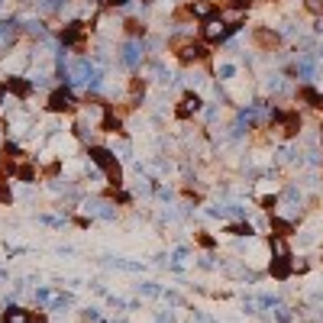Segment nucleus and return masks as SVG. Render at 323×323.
I'll use <instances>...</instances> for the list:
<instances>
[{
  "label": "nucleus",
  "mask_w": 323,
  "mask_h": 323,
  "mask_svg": "<svg viewBox=\"0 0 323 323\" xmlns=\"http://www.w3.org/2000/svg\"><path fill=\"white\" fill-rule=\"evenodd\" d=\"M174 46H178L181 62H200V58L207 55V49H204V46H197V42H185V39H178Z\"/></svg>",
  "instance_id": "1"
},
{
  "label": "nucleus",
  "mask_w": 323,
  "mask_h": 323,
  "mask_svg": "<svg viewBox=\"0 0 323 323\" xmlns=\"http://www.w3.org/2000/svg\"><path fill=\"white\" fill-rule=\"evenodd\" d=\"M226 29H230V26H226L223 20H207V26H204V36L210 39V42H217V39H223V36H226Z\"/></svg>",
  "instance_id": "2"
},
{
  "label": "nucleus",
  "mask_w": 323,
  "mask_h": 323,
  "mask_svg": "<svg viewBox=\"0 0 323 323\" xmlns=\"http://www.w3.org/2000/svg\"><path fill=\"white\" fill-rule=\"evenodd\" d=\"M278 123H281V129L288 136H294L301 129V117H298V113H278Z\"/></svg>",
  "instance_id": "3"
},
{
  "label": "nucleus",
  "mask_w": 323,
  "mask_h": 323,
  "mask_svg": "<svg viewBox=\"0 0 323 323\" xmlns=\"http://www.w3.org/2000/svg\"><path fill=\"white\" fill-rule=\"evenodd\" d=\"M55 113H62V110H71V94L68 91H55L52 94V103H49Z\"/></svg>",
  "instance_id": "4"
},
{
  "label": "nucleus",
  "mask_w": 323,
  "mask_h": 323,
  "mask_svg": "<svg viewBox=\"0 0 323 323\" xmlns=\"http://www.w3.org/2000/svg\"><path fill=\"white\" fill-rule=\"evenodd\" d=\"M197 107H200V97H197V94H188V97L181 100V107H178V117H191Z\"/></svg>",
  "instance_id": "5"
},
{
  "label": "nucleus",
  "mask_w": 323,
  "mask_h": 323,
  "mask_svg": "<svg viewBox=\"0 0 323 323\" xmlns=\"http://www.w3.org/2000/svg\"><path fill=\"white\" fill-rule=\"evenodd\" d=\"M301 97L310 103V107H317V110H323V94L320 91H313V87H304L301 91Z\"/></svg>",
  "instance_id": "6"
},
{
  "label": "nucleus",
  "mask_w": 323,
  "mask_h": 323,
  "mask_svg": "<svg viewBox=\"0 0 323 323\" xmlns=\"http://www.w3.org/2000/svg\"><path fill=\"white\" fill-rule=\"evenodd\" d=\"M256 39H259L262 49H275V46H278V36H275V32H268V29H259Z\"/></svg>",
  "instance_id": "7"
},
{
  "label": "nucleus",
  "mask_w": 323,
  "mask_h": 323,
  "mask_svg": "<svg viewBox=\"0 0 323 323\" xmlns=\"http://www.w3.org/2000/svg\"><path fill=\"white\" fill-rule=\"evenodd\" d=\"M191 10H194L197 16H210V13H213V4H210V0H194V4H191Z\"/></svg>",
  "instance_id": "8"
},
{
  "label": "nucleus",
  "mask_w": 323,
  "mask_h": 323,
  "mask_svg": "<svg viewBox=\"0 0 323 323\" xmlns=\"http://www.w3.org/2000/svg\"><path fill=\"white\" fill-rule=\"evenodd\" d=\"M4 323H29V313H26V310H10L4 317Z\"/></svg>",
  "instance_id": "9"
},
{
  "label": "nucleus",
  "mask_w": 323,
  "mask_h": 323,
  "mask_svg": "<svg viewBox=\"0 0 323 323\" xmlns=\"http://www.w3.org/2000/svg\"><path fill=\"white\" fill-rule=\"evenodd\" d=\"M272 252H275L278 259H288V242H284L281 236H278V239H272Z\"/></svg>",
  "instance_id": "10"
},
{
  "label": "nucleus",
  "mask_w": 323,
  "mask_h": 323,
  "mask_svg": "<svg viewBox=\"0 0 323 323\" xmlns=\"http://www.w3.org/2000/svg\"><path fill=\"white\" fill-rule=\"evenodd\" d=\"M310 13H323V0H304Z\"/></svg>",
  "instance_id": "11"
},
{
  "label": "nucleus",
  "mask_w": 323,
  "mask_h": 323,
  "mask_svg": "<svg viewBox=\"0 0 323 323\" xmlns=\"http://www.w3.org/2000/svg\"><path fill=\"white\" fill-rule=\"evenodd\" d=\"M7 197V191H4V185H0V200H4Z\"/></svg>",
  "instance_id": "12"
},
{
  "label": "nucleus",
  "mask_w": 323,
  "mask_h": 323,
  "mask_svg": "<svg viewBox=\"0 0 323 323\" xmlns=\"http://www.w3.org/2000/svg\"><path fill=\"white\" fill-rule=\"evenodd\" d=\"M107 4H123V0H107Z\"/></svg>",
  "instance_id": "13"
},
{
  "label": "nucleus",
  "mask_w": 323,
  "mask_h": 323,
  "mask_svg": "<svg viewBox=\"0 0 323 323\" xmlns=\"http://www.w3.org/2000/svg\"><path fill=\"white\" fill-rule=\"evenodd\" d=\"M320 55H323V49H320Z\"/></svg>",
  "instance_id": "14"
},
{
  "label": "nucleus",
  "mask_w": 323,
  "mask_h": 323,
  "mask_svg": "<svg viewBox=\"0 0 323 323\" xmlns=\"http://www.w3.org/2000/svg\"><path fill=\"white\" fill-rule=\"evenodd\" d=\"M320 136H323V133H320Z\"/></svg>",
  "instance_id": "15"
}]
</instances>
